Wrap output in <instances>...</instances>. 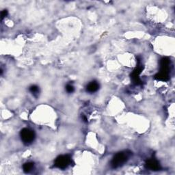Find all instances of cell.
<instances>
[{
	"label": "cell",
	"mask_w": 175,
	"mask_h": 175,
	"mask_svg": "<svg viewBox=\"0 0 175 175\" xmlns=\"http://www.w3.org/2000/svg\"><path fill=\"white\" fill-rule=\"evenodd\" d=\"M71 157L68 155H60L54 161V166L60 169H65L71 163Z\"/></svg>",
	"instance_id": "7a4b0ae2"
},
{
	"label": "cell",
	"mask_w": 175,
	"mask_h": 175,
	"mask_svg": "<svg viewBox=\"0 0 175 175\" xmlns=\"http://www.w3.org/2000/svg\"><path fill=\"white\" fill-rule=\"evenodd\" d=\"M21 138L22 141L25 144H30L34 141V138H35V134H34V131L31 129L25 128L23 129L21 131L20 133Z\"/></svg>",
	"instance_id": "3957f363"
},
{
	"label": "cell",
	"mask_w": 175,
	"mask_h": 175,
	"mask_svg": "<svg viewBox=\"0 0 175 175\" xmlns=\"http://www.w3.org/2000/svg\"><path fill=\"white\" fill-rule=\"evenodd\" d=\"M30 90L34 94H37L39 92V88L37 85H32L30 88Z\"/></svg>",
	"instance_id": "9c48e42d"
},
{
	"label": "cell",
	"mask_w": 175,
	"mask_h": 175,
	"mask_svg": "<svg viewBox=\"0 0 175 175\" xmlns=\"http://www.w3.org/2000/svg\"><path fill=\"white\" fill-rule=\"evenodd\" d=\"M99 88V85L96 81H92L87 85L86 90L88 92L93 93L96 92Z\"/></svg>",
	"instance_id": "8992f818"
},
{
	"label": "cell",
	"mask_w": 175,
	"mask_h": 175,
	"mask_svg": "<svg viewBox=\"0 0 175 175\" xmlns=\"http://www.w3.org/2000/svg\"><path fill=\"white\" fill-rule=\"evenodd\" d=\"M34 168V163L32 162H28L25 163L23 165V171L25 173H29L32 170V169Z\"/></svg>",
	"instance_id": "ba28073f"
},
{
	"label": "cell",
	"mask_w": 175,
	"mask_h": 175,
	"mask_svg": "<svg viewBox=\"0 0 175 175\" xmlns=\"http://www.w3.org/2000/svg\"><path fill=\"white\" fill-rule=\"evenodd\" d=\"M66 90L69 93H72L74 91V87L72 85L68 84L66 86Z\"/></svg>",
	"instance_id": "30bf717a"
},
{
	"label": "cell",
	"mask_w": 175,
	"mask_h": 175,
	"mask_svg": "<svg viewBox=\"0 0 175 175\" xmlns=\"http://www.w3.org/2000/svg\"><path fill=\"white\" fill-rule=\"evenodd\" d=\"M146 168L151 170H159L161 168L158 161L155 159H150L146 163Z\"/></svg>",
	"instance_id": "277c9868"
},
{
	"label": "cell",
	"mask_w": 175,
	"mask_h": 175,
	"mask_svg": "<svg viewBox=\"0 0 175 175\" xmlns=\"http://www.w3.org/2000/svg\"><path fill=\"white\" fill-rule=\"evenodd\" d=\"M141 66H138L132 73V75H131V78H132L133 81H134V82L136 83V84H139V83H140V82H141L140 77H139V75H140V73H141Z\"/></svg>",
	"instance_id": "5b68a950"
},
{
	"label": "cell",
	"mask_w": 175,
	"mask_h": 175,
	"mask_svg": "<svg viewBox=\"0 0 175 175\" xmlns=\"http://www.w3.org/2000/svg\"><path fill=\"white\" fill-rule=\"evenodd\" d=\"M155 79L161 81H167L169 79V74L159 72L158 74L155 75Z\"/></svg>",
	"instance_id": "52a82bcc"
},
{
	"label": "cell",
	"mask_w": 175,
	"mask_h": 175,
	"mask_svg": "<svg viewBox=\"0 0 175 175\" xmlns=\"http://www.w3.org/2000/svg\"><path fill=\"white\" fill-rule=\"evenodd\" d=\"M8 14V11L6 10H3L2 12H1V19H3V18H4L5 17H6Z\"/></svg>",
	"instance_id": "8fae6325"
},
{
	"label": "cell",
	"mask_w": 175,
	"mask_h": 175,
	"mask_svg": "<svg viewBox=\"0 0 175 175\" xmlns=\"http://www.w3.org/2000/svg\"><path fill=\"white\" fill-rule=\"evenodd\" d=\"M83 119L84 120V121H85V122H87V119L84 116H83Z\"/></svg>",
	"instance_id": "7c38bea8"
},
{
	"label": "cell",
	"mask_w": 175,
	"mask_h": 175,
	"mask_svg": "<svg viewBox=\"0 0 175 175\" xmlns=\"http://www.w3.org/2000/svg\"><path fill=\"white\" fill-rule=\"evenodd\" d=\"M131 155V153L129 151H124L118 153L114 157H113L111 161V166L113 168H117L124 165L128 161Z\"/></svg>",
	"instance_id": "6da1fadb"
}]
</instances>
